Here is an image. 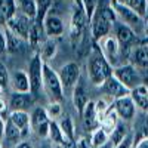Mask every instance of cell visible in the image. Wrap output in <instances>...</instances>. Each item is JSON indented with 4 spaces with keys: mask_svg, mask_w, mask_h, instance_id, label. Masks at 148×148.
<instances>
[{
    "mask_svg": "<svg viewBox=\"0 0 148 148\" xmlns=\"http://www.w3.org/2000/svg\"><path fill=\"white\" fill-rule=\"evenodd\" d=\"M43 89L51 102H61L64 98V88L58 73L51 68L47 62H43Z\"/></svg>",
    "mask_w": 148,
    "mask_h": 148,
    "instance_id": "1",
    "label": "cell"
},
{
    "mask_svg": "<svg viewBox=\"0 0 148 148\" xmlns=\"http://www.w3.org/2000/svg\"><path fill=\"white\" fill-rule=\"evenodd\" d=\"M113 71H114V68L104 58L101 51L90 58V61H89V79L93 84L102 86L108 77L113 76Z\"/></svg>",
    "mask_w": 148,
    "mask_h": 148,
    "instance_id": "2",
    "label": "cell"
},
{
    "mask_svg": "<svg viewBox=\"0 0 148 148\" xmlns=\"http://www.w3.org/2000/svg\"><path fill=\"white\" fill-rule=\"evenodd\" d=\"M113 76L129 90H133L135 88H138L139 84H142L138 70L132 64H123V65L116 67L114 71H113Z\"/></svg>",
    "mask_w": 148,
    "mask_h": 148,
    "instance_id": "3",
    "label": "cell"
},
{
    "mask_svg": "<svg viewBox=\"0 0 148 148\" xmlns=\"http://www.w3.org/2000/svg\"><path fill=\"white\" fill-rule=\"evenodd\" d=\"M33 24H34V19H30L28 16H25V15H22V14L18 12L14 18L6 22V30H9L12 34H15L16 37L22 39L24 42H28Z\"/></svg>",
    "mask_w": 148,
    "mask_h": 148,
    "instance_id": "4",
    "label": "cell"
},
{
    "mask_svg": "<svg viewBox=\"0 0 148 148\" xmlns=\"http://www.w3.org/2000/svg\"><path fill=\"white\" fill-rule=\"evenodd\" d=\"M27 74L30 79L31 93L37 95L43 89V61L39 53H34V56L31 58Z\"/></svg>",
    "mask_w": 148,
    "mask_h": 148,
    "instance_id": "5",
    "label": "cell"
},
{
    "mask_svg": "<svg viewBox=\"0 0 148 148\" xmlns=\"http://www.w3.org/2000/svg\"><path fill=\"white\" fill-rule=\"evenodd\" d=\"M99 51L104 55V58L111 64V67H119V59L121 58V46L116 40L114 36H107L99 40Z\"/></svg>",
    "mask_w": 148,
    "mask_h": 148,
    "instance_id": "6",
    "label": "cell"
},
{
    "mask_svg": "<svg viewBox=\"0 0 148 148\" xmlns=\"http://www.w3.org/2000/svg\"><path fill=\"white\" fill-rule=\"evenodd\" d=\"M113 27L114 25H111V24L101 15V12L96 9L93 16H92V19H90V22H89V28H90L92 39L95 42H99L101 39L110 36V33L113 31Z\"/></svg>",
    "mask_w": 148,
    "mask_h": 148,
    "instance_id": "7",
    "label": "cell"
},
{
    "mask_svg": "<svg viewBox=\"0 0 148 148\" xmlns=\"http://www.w3.org/2000/svg\"><path fill=\"white\" fill-rule=\"evenodd\" d=\"M113 31H114L116 40L119 42V45L121 47H133V46L139 45V40L136 39L135 31L129 25H126V24L117 21L114 24V27H113Z\"/></svg>",
    "mask_w": 148,
    "mask_h": 148,
    "instance_id": "8",
    "label": "cell"
},
{
    "mask_svg": "<svg viewBox=\"0 0 148 148\" xmlns=\"http://www.w3.org/2000/svg\"><path fill=\"white\" fill-rule=\"evenodd\" d=\"M58 76L61 79L64 89L76 88L80 77V65L77 62H67L61 67V70L58 71Z\"/></svg>",
    "mask_w": 148,
    "mask_h": 148,
    "instance_id": "9",
    "label": "cell"
},
{
    "mask_svg": "<svg viewBox=\"0 0 148 148\" xmlns=\"http://www.w3.org/2000/svg\"><path fill=\"white\" fill-rule=\"evenodd\" d=\"M113 108L117 113L119 119L121 120H130L135 117V113H136V105H135L133 99L129 96H123V98H119V99L113 101Z\"/></svg>",
    "mask_w": 148,
    "mask_h": 148,
    "instance_id": "10",
    "label": "cell"
},
{
    "mask_svg": "<svg viewBox=\"0 0 148 148\" xmlns=\"http://www.w3.org/2000/svg\"><path fill=\"white\" fill-rule=\"evenodd\" d=\"M9 84L15 93H31V86H30V79L27 71L18 70L12 73L9 77Z\"/></svg>",
    "mask_w": 148,
    "mask_h": 148,
    "instance_id": "11",
    "label": "cell"
},
{
    "mask_svg": "<svg viewBox=\"0 0 148 148\" xmlns=\"http://www.w3.org/2000/svg\"><path fill=\"white\" fill-rule=\"evenodd\" d=\"M101 88H102V90H104L108 96L113 98V101L119 99V98L129 96V95H130V90H129L127 88H125V86H123L114 76L108 77V79L104 82V84L101 86Z\"/></svg>",
    "mask_w": 148,
    "mask_h": 148,
    "instance_id": "12",
    "label": "cell"
},
{
    "mask_svg": "<svg viewBox=\"0 0 148 148\" xmlns=\"http://www.w3.org/2000/svg\"><path fill=\"white\" fill-rule=\"evenodd\" d=\"M43 27L46 31L47 39H55V37L62 36L65 31V25H64V21L61 19L59 16L53 15V14H49L45 21H43Z\"/></svg>",
    "mask_w": 148,
    "mask_h": 148,
    "instance_id": "13",
    "label": "cell"
},
{
    "mask_svg": "<svg viewBox=\"0 0 148 148\" xmlns=\"http://www.w3.org/2000/svg\"><path fill=\"white\" fill-rule=\"evenodd\" d=\"M114 10L117 14V19H120V22L126 24V25H129L130 28L133 25H138V24L142 21V18L138 14H135L127 5L117 3V5H114Z\"/></svg>",
    "mask_w": 148,
    "mask_h": 148,
    "instance_id": "14",
    "label": "cell"
},
{
    "mask_svg": "<svg viewBox=\"0 0 148 148\" xmlns=\"http://www.w3.org/2000/svg\"><path fill=\"white\" fill-rule=\"evenodd\" d=\"M82 120H83L84 127L88 129L90 133L101 126L99 120H98V116H96V108H95V102L93 101H89L88 104H86L83 113H82Z\"/></svg>",
    "mask_w": 148,
    "mask_h": 148,
    "instance_id": "15",
    "label": "cell"
},
{
    "mask_svg": "<svg viewBox=\"0 0 148 148\" xmlns=\"http://www.w3.org/2000/svg\"><path fill=\"white\" fill-rule=\"evenodd\" d=\"M9 120L21 130L22 138H25L28 132H31V120H30V114L27 111H12Z\"/></svg>",
    "mask_w": 148,
    "mask_h": 148,
    "instance_id": "16",
    "label": "cell"
},
{
    "mask_svg": "<svg viewBox=\"0 0 148 148\" xmlns=\"http://www.w3.org/2000/svg\"><path fill=\"white\" fill-rule=\"evenodd\" d=\"M129 59H130V64L136 68H148V47L147 46H133L130 49V55H129Z\"/></svg>",
    "mask_w": 148,
    "mask_h": 148,
    "instance_id": "17",
    "label": "cell"
},
{
    "mask_svg": "<svg viewBox=\"0 0 148 148\" xmlns=\"http://www.w3.org/2000/svg\"><path fill=\"white\" fill-rule=\"evenodd\" d=\"M130 98L142 113H148V88L145 83L139 84L138 88L130 90Z\"/></svg>",
    "mask_w": 148,
    "mask_h": 148,
    "instance_id": "18",
    "label": "cell"
},
{
    "mask_svg": "<svg viewBox=\"0 0 148 148\" xmlns=\"http://www.w3.org/2000/svg\"><path fill=\"white\" fill-rule=\"evenodd\" d=\"M33 93H12L9 107L12 111H27V108L33 104Z\"/></svg>",
    "mask_w": 148,
    "mask_h": 148,
    "instance_id": "19",
    "label": "cell"
},
{
    "mask_svg": "<svg viewBox=\"0 0 148 148\" xmlns=\"http://www.w3.org/2000/svg\"><path fill=\"white\" fill-rule=\"evenodd\" d=\"M132 136H133V144H138L139 141L148 138V113H142L139 116V119L135 123Z\"/></svg>",
    "mask_w": 148,
    "mask_h": 148,
    "instance_id": "20",
    "label": "cell"
},
{
    "mask_svg": "<svg viewBox=\"0 0 148 148\" xmlns=\"http://www.w3.org/2000/svg\"><path fill=\"white\" fill-rule=\"evenodd\" d=\"M3 139L8 142V145H12V147H16L19 144V141L22 139V133L21 130L12 123L9 119L6 121V126H5V135H3Z\"/></svg>",
    "mask_w": 148,
    "mask_h": 148,
    "instance_id": "21",
    "label": "cell"
},
{
    "mask_svg": "<svg viewBox=\"0 0 148 148\" xmlns=\"http://www.w3.org/2000/svg\"><path fill=\"white\" fill-rule=\"evenodd\" d=\"M18 14L15 0H0V22L6 24Z\"/></svg>",
    "mask_w": 148,
    "mask_h": 148,
    "instance_id": "22",
    "label": "cell"
},
{
    "mask_svg": "<svg viewBox=\"0 0 148 148\" xmlns=\"http://www.w3.org/2000/svg\"><path fill=\"white\" fill-rule=\"evenodd\" d=\"M88 102H89V98H88V93H86V89L82 84H76V88L73 90V104H74V107H76L77 113L80 116H82L83 110H84Z\"/></svg>",
    "mask_w": 148,
    "mask_h": 148,
    "instance_id": "23",
    "label": "cell"
},
{
    "mask_svg": "<svg viewBox=\"0 0 148 148\" xmlns=\"http://www.w3.org/2000/svg\"><path fill=\"white\" fill-rule=\"evenodd\" d=\"M130 133H132V132L129 130V126L126 125V123H125V121H119L117 126L114 127V130L111 132V135H110V142L116 147V145H119L120 142L125 141Z\"/></svg>",
    "mask_w": 148,
    "mask_h": 148,
    "instance_id": "24",
    "label": "cell"
},
{
    "mask_svg": "<svg viewBox=\"0 0 148 148\" xmlns=\"http://www.w3.org/2000/svg\"><path fill=\"white\" fill-rule=\"evenodd\" d=\"M15 2H16V9L19 14L28 16L30 19H36L37 16L36 0H15Z\"/></svg>",
    "mask_w": 148,
    "mask_h": 148,
    "instance_id": "25",
    "label": "cell"
},
{
    "mask_svg": "<svg viewBox=\"0 0 148 148\" xmlns=\"http://www.w3.org/2000/svg\"><path fill=\"white\" fill-rule=\"evenodd\" d=\"M30 120H31V129L33 130H36L37 127H40L42 125H45V123L51 121V119H49V116L46 113V108H43V107L34 108L31 116H30Z\"/></svg>",
    "mask_w": 148,
    "mask_h": 148,
    "instance_id": "26",
    "label": "cell"
},
{
    "mask_svg": "<svg viewBox=\"0 0 148 148\" xmlns=\"http://www.w3.org/2000/svg\"><path fill=\"white\" fill-rule=\"evenodd\" d=\"M61 130H62L65 139H70V141H76V127H74V121L73 119L68 116V114H64L61 117V121L58 123Z\"/></svg>",
    "mask_w": 148,
    "mask_h": 148,
    "instance_id": "27",
    "label": "cell"
},
{
    "mask_svg": "<svg viewBox=\"0 0 148 148\" xmlns=\"http://www.w3.org/2000/svg\"><path fill=\"white\" fill-rule=\"evenodd\" d=\"M56 47H58V45H56L55 39H47V40L42 45V47L39 49V52H37V53L40 55V58H42L43 62H47L49 59H52V58L55 56Z\"/></svg>",
    "mask_w": 148,
    "mask_h": 148,
    "instance_id": "28",
    "label": "cell"
},
{
    "mask_svg": "<svg viewBox=\"0 0 148 148\" xmlns=\"http://www.w3.org/2000/svg\"><path fill=\"white\" fill-rule=\"evenodd\" d=\"M117 123H119V116H117V113H116L114 108H113V104H111V110L108 111V113L105 114V117L102 119L99 127H102V129L108 133V136H110L111 132H113L114 127L117 126Z\"/></svg>",
    "mask_w": 148,
    "mask_h": 148,
    "instance_id": "29",
    "label": "cell"
},
{
    "mask_svg": "<svg viewBox=\"0 0 148 148\" xmlns=\"http://www.w3.org/2000/svg\"><path fill=\"white\" fill-rule=\"evenodd\" d=\"M53 5V0H36V6H37V16H36V22L43 24L45 18L49 15V10H51Z\"/></svg>",
    "mask_w": 148,
    "mask_h": 148,
    "instance_id": "30",
    "label": "cell"
},
{
    "mask_svg": "<svg viewBox=\"0 0 148 148\" xmlns=\"http://www.w3.org/2000/svg\"><path fill=\"white\" fill-rule=\"evenodd\" d=\"M90 145L92 148H98V147H102L105 144L110 142V136H108V133L102 129V127H98L96 130H93L90 133Z\"/></svg>",
    "mask_w": 148,
    "mask_h": 148,
    "instance_id": "31",
    "label": "cell"
},
{
    "mask_svg": "<svg viewBox=\"0 0 148 148\" xmlns=\"http://www.w3.org/2000/svg\"><path fill=\"white\" fill-rule=\"evenodd\" d=\"M47 138L53 142V145H59L65 141V136H64L62 130H61L58 121L51 120V123H49V136Z\"/></svg>",
    "mask_w": 148,
    "mask_h": 148,
    "instance_id": "32",
    "label": "cell"
},
{
    "mask_svg": "<svg viewBox=\"0 0 148 148\" xmlns=\"http://www.w3.org/2000/svg\"><path fill=\"white\" fill-rule=\"evenodd\" d=\"M5 33H6V39H8V51H10V52H16V51H19V49L22 47V45L25 43L22 39L16 37L15 34H12L9 30H6Z\"/></svg>",
    "mask_w": 148,
    "mask_h": 148,
    "instance_id": "33",
    "label": "cell"
},
{
    "mask_svg": "<svg viewBox=\"0 0 148 148\" xmlns=\"http://www.w3.org/2000/svg\"><path fill=\"white\" fill-rule=\"evenodd\" d=\"M127 6L135 14H138L141 18H144L147 14V9H148V0H129Z\"/></svg>",
    "mask_w": 148,
    "mask_h": 148,
    "instance_id": "34",
    "label": "cell"
},
{
    "mask_svg": "<svg viewBox=\"0 0 148 148\" xmlns=\"http://www.w3.org/2000/svg\"><path fill=\"white\" fill-rule=\"evenodd\" d=\"M95 108H96L98 120H99V125H101V121H102V119L105 117V114L111 110V105H108L104 99H99V101H96V102H95Z\"/></svg>",
    "mask_w": 148,
    "mask_h": 148,
    "instance_id": "35",
    "label": "cell"
},
{
    "mask_svg": "<svg viewBox=\"0 0 148 148\" xmlns=\"http://www.w3.org/2000/svg\"><path fill=\"white\" fill-rule=\"evenodd\" d=\"M46 113H47V116H49L51 120H55L56 117H59L61 114H62V108H61L59 102H51L46 107Z\"/></svg>",
    "mask_w": 148,
    "mask_h": 148,
    "instance_id": "36",
    "label": "cell"
},
{
    "mask_svg": "<svg viewBox=\"0 0 148 148\" xmlns=\"http://www.w3.org/2000/svg\"><path fill=\"white\" fill-rule=\"evenodd\" d=\"M8 51V39H6V33L0 28V55H3Z\"/></svg>",
    "mask_w": 148,
    "mask_h": 148,
    "instance_id": "37",
    "label": "cell"
},
{
    "mask_svg": "<svg viewBox=\"0 0 148 148\" xmlns=\"http://www.w3.org/2000/svg\"><path fill=\"white\" fill-rule=\"evenodd\" d=\"M114 148H133V136H132V133L123 142H120L119 145H116Z\"/></svg>",
    "mask_w": 148,
    "mask_h": 148,
    "instance_id": "38",
    "label": "cell"
},
{
    "mask_svg": "<svg viewBox=\"0 0 148 148\" xmlns=\"http://www.w3.org/2000/svg\"><path fill=\"white\" fill-rule=\"evenodd\" d=\"M133 148H148V138L139 141L138 144H133Z\"/></svg>",
    "mask_w": 148,
    "mask_h": 148,
    "instance_id": "39",
    "label": "cell"
},
{
    "mask_svg": "<svg viewBox=\"0 0 148 148\" xmlns=\"http://www.w3.org/2000/svg\"><path fill=\"white\" fill-rule=\"evenodd\" d=\"M5 126H6V123H5V120L2 119V116H0V139H3V135H5Z\"/></svg>",
    "mask_w": 148,
    "mask_h": 148,
    "instance_id": "40",
    "label": "cell"
},
{
    "mask_svg": "<svg viewBox=\"0 0 148 148\" xmlns=\"http://www.w3.org/2000/svg\"><path fill=\"white\" fill-rule=\"evenodd\" d=\"M15 148H33V147H31V144H30V142L24 141V142H19V144H18Z\"/></svg>",
    "mask_w": 148,
    "mask_h": 148,
    "instance_id": "41",
    "label": "cell"
},
{
    "mask_svg": "<svg viewBox=\"0 0 148 148\" xmlns=\"http://www.w3.org/2000/svg\"><path fill=\"white\" fill-rule=\"evenodd\" d=\"M5 79V70H3V67L0 65V80H3Z\"/></svg>",
    "mask_w": 148,
    "mask_h": 148,
    "instance_id": "42",
    "label": "cell"
},
{
    "mask_svg": "<svg viewBox=\"0 0 148 148\" xmlns=\"http://www.w3.org/2000/svg\"><path fill=\"white\" fill-rule=\"evenodd\" d=\"M98 148H114V145L111 144V142H108V144H105V145H102V147H98Z\"/></svg>",
    "mask_w": 148,
    "mask_h": 148,
    "instance_id": "43",
    "label": "cell"
},
{
    "mask_svg": "<svg viewBox=\"0 0 148 148\" xmlns=\"http://www.w3.org/2000/svg\"><path fill=\"white\" fill-rule=\"evenodd\" d=\"M5 107H6V104H5L2 99H0V111H3V110H5Z\"/></svg>",
    "mask_w": 148,
    "mask_h": 148,
    "instance_id": "44",
    "label": "cell"
},
{
    "mask_svg": "<svg viewBox=\"0 0 148 148\" xmlns=\"http://www.w3.org/2000/svg\"><path fill=\"white\" fill-rule=\"evenodd\" d=\"M148 34V21H147V24H145V36Z\"/></svg>",
    "mask_w": 148,
    "mask_h": 148,
    "instance_id": "45",
    "label": "cell"
},
{
    "mask_svg": "<svg viewBox=\"0 0 148 148\" xmlns=\"http://www.w3.org/2000/svg\"><path fill=\"white\" fill-rule=\"evenodd\" d=\"M53 148H62V145H61V144L59 145H53Z\"/></svg>",
    "mask_w": 148,
    "mask_h": 148,
    "instance_id": "46",
    "label": "cell"
},
{
    "mask_svg": "<svg viewBox=\"0 0 148 148\" xmlns=\"http://www.w3.org/2000/svg\"><path fill=\"white\" fill-rule=\"evenodd\" d=\"M145 84H147V88H148V80H147V83H145Z\"/></svg>",
    "mask_w": 148,
    "mask_h": 148,
    "instance_id": "47",
    "label": "cell"
},
{
    "mask_svg": "<svg viewBox=\"0 0 148 148\" xmlns=\"http://www.w3.org/2000/svg\"><path fill=\"white\" fill-rule=\"evenodd\" d=\"M0 148H3V147H2V144H0Z\"/></svg>",
    "mask_w": 148,
    "mask_h": 148,
    "instance_id": "48",
    "label": "cell"
},
{
    "mask_svg": "<svg viewBox=\"0 0 148 148\" xmlns=\"http://www.w3.org/2000/svg\"><path fill=\"white\" fill-rule=\"evenodd\" d=\"M43 148H47V147H43Z\"/></svg>",
    "mask_w": 148,
    "mask_h": 148,
    "instance_id": "49",
    "label": "cell"
},
{
    "mask_svg": "<svg viewBox=\"0 0 148 148\" xmlns=\"http://www.w3.org/2000/svg\"><path fill=\"white\" fill-rule=\"evenodd\" d=\"M0 24H2V22H0Z\"/></svg>",
    "mask_w": 148,
    "mask_h": 148,
    "instance_id": "50",
    "label": "cell"
},
{
    "mask_svg": "<svg viewBox=\"0 0 148 148\" xmlns=\"http://www.w3.org/2000/svg\"><path fill=\"white\" fill-rule=\"evenodd\" d=\"M147 47H148V46H147Z\"/></svg>",
    "mask_w": 148,
    "mask_h": 148,
    "instance_id": "51",
    "label": "cell"
}]
</instances>
